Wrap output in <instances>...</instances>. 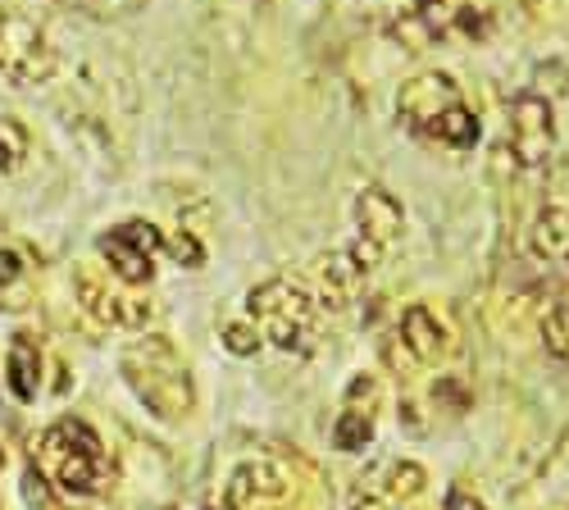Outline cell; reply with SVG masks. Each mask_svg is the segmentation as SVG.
Returning <instances> with one entry per match:
<instances>
[{
  "label": "cell",
  "instance_id": "22",
  "mask_svg": "<svg viewBox=\"0 0 569 510\" xmlns=\"http://www.w3.org/2000/svg\"><path fill=\"white\" fill-rule=\"evenodd\" d=\"M164 247L173 251V260H178V264H201V242H197V238L178 233V238H169Z\"/></svg>",
  "mask_w": 569,
  "mask_h": 510
},
{
  "label": "cell",
  "instance_id": "21",
  "mask_svg": "<svg viewBox=\"0 0 569 510\" xmlns=\"http://www.w3.org/2000/svg\"><path fill=\"white\" fill-rule=\"evenodd\" d=\"M223 347L237 351V356H251L260 347V333L251 329V323H228V329H223Z\"/></svg>",
  "mask_w": 569,
  "mask_h": 510
},
{
  "label": "cell",
  "instance_id": "5",
  "mask_svg": "<svg viewBox=\"0 0 569 510\" xmlns=\"http://www.w3.org/2000/svg\"><path fill=\"white\" fill-rule=\"evenodd\" d=\"M73 288H78V301L87 306V314L110 323V329H147L151 314H156L151 292L123 283V278H114V273L106 278L97 269H78Z\"/></svg>",
  "mask_w": 569,
  "mask_h": 510
},
{
  "label": "cell",
  "instance_id": "10",
  "mask_svg": "<svg viewBox=\"0 0 569 510\" xmlns=\"http://www.w3.org/2000/svg\"><path fill=\"white\" fill-rule=\"evenodd\" d=\"M292 492V479L282 474V466H269V460H247L237 466L223 492V506L232 510H278Z\"/></svg>",
  "mask_w": 569,
  "mask_h": 510
},
{
  "label": "cell",
  "instance_id": "8",
  "mask_svg": "<svg viewBox=\"0 0 569 510\" xmlns=\"http://www.w3.org/2000/svg\"><path fill=\"white\" fill-rule=\"evenodd\" d=\"M506 132H510V156L525 169H542L551 160L556 147V119H551V101L538 91H519L506 110Z\"/></svg>",
  "mask_w": 569,
  "mask_h": 510
},
{
  "label": "cell",
  "instance_id": "25",
  "mask_svg": "<svg viewBox=\"0 0 569 510\" xmlns=\"http://www.w3.org/2000/svg\"><path fill=\"white\" fill-rule=\"evenodd\" d=\"M64 6H78V10H91V6H97V0H64Z\"/></svg>",
  "mask_w": 569,
  "mask_h": 510
},
{
  "label": "cell",
  "instance_id": "11",
  "mask_svg": "<svg viewBox=\"0 0 569 510\" xmlns=\"http://www.w3.org/2000/svg\"><path fill=\"white\" fill-rule=\"evenodd\" d=\"M301 283L310 288L315 306H328V310H342L347 301H356L360 283H365V269L347 256V251H333V256H319L310 264V273L301 278Z\"/></svg>",
  "mask_w": 569,
  "mask_h": 510
},
{
  "label": "cell",
  "instance_id": "23",
  "mask_svg": "<svg viewBox=\"0 0 569 510\" xmlns=\"http://www.w3.org/2000/svg\"><path fill=\"white\" fill-rule=\"evenodd\" d=\"M447 510H483V506L473 501L469 492H451V497H447Z\"/></svg>",
  "mask_w": 569,
  "mask_h": 510
},
{
  "label": "cell",
  "instance_id": "2",
  "mask_svg": "<svg viewBox=\"0 0 569 510\" xmlns=\"http://www.w3.org/2000/svg\"><path fill=\"white\" fill-rule=\"evenodd\" d=\"M119 369H123L128 388L137 392V401L147 406L151 414H160V420H182V414L192 410V401H197L192 369H187L182 351L160 333L137 338L119 356Z\"/></svg>",
  "mask_w": 569,
  "mask_h": 510
},
{
  "label": "cell",
  "instance_id": "1",
  "mask_svg": "<svg viewBox=\"0 0 569 510\" xmlns=\"http://www.w3.org/2000/svg\"><path fill=\"white\" fill-rule=\"evenodd\" d=\"M28 456H32V474L64 497H101L114 483V466H110L106 442L82 420L46 424L32 438Z\"/></svg>",
  "mask_w": 569,
  "mask_h": 510
},
{
  "label": "cell",
  "instance_id": "13",
  "mask_svg": "<svg viewBox=\"0 0 569 510\" xmlns=\"http://www.w3.org/2000/svg\"><path fill=\"white\" fill-rule=\"evenodd\" d=\"M397 342L410 364H433L451 351V329L429 310V306H410L397 323Z\"/></svg>",
  "mask_w": 569,
  "mask_h": 510
},
{
  "label": "cell",
  "instance_id": "9",
  "mask_svg": "<svg viewBox=\"0 0 569 510\" xmlns=\"http://www.w3.org/2000/svg\"><path fill=\"white\" fill-rule=\"evenodd\" d=\"M460 106V87L447 78V73H419L401 87V97H397V114L410 132L419 137H429V128L451 110Z\"/></svg>",
  "mask_w": 569,
  "mask_h": 510
},
{
  "label": "cell",
  "instance_id": "15",
  "mask_svg": "<svg viewBox=\"0 0 569 510\" xmlns=\"http://www.w3.org/2000/svg\"><path fill=\"white\" fill-rule=\"evenodd\" d=\"M369 488L383 497L392 510H401V506H410L423 488H429V474H423V466H415V460H392V466H383L369 479Z\"/></svg>",
  "mask_w": 569,
  "mask_h": 510
},
{
  "label": "cell",
  "instance_id": "17",
  "mask_svg": "<svg viewBox=\"0 0 569 510\" xmlns=\"http://www.w3.org/2000/svg\"><path fill=\"white\" fill-rule=\"evenodd\" d=\"M6 383L19 401H32L37 397V383H41V360H37V347L28 338H14L10 347V364H6Z\"/></svg>",
  "mask_w": 569,
  "mask_h": 510
},
{
  "label": "cell",
  "instance_id": "20",
  "mask_svg": "<svg viewBox=\"0 0 569 510\" xmlns=\"http://www.w3.org/2000/svg\"><path fill=\"white\" fill-rule=\"evenodd\" d=\"M28 156V132L14 119H0V173H10Z\"/></svg>",
  "mask_w": 569,
  "mask_h": 510
},
{
  "label": "cell",
  "instance_id": "4",
  "mask_svg": "<svg viewBox=\"0 0 569 510\" xmlns=\"http://www.w3.org/2000/svg\"><path fill=\"white\" fill-rule=\"evenodd\" d=\"M60 69V51L41 23L28 14H0V78L14 87H37Z\"/></svg>",
  "mask_w": 569,
  "mask_h": 510
},
{
  "label": "cell",
  "instance_id": "18",
  "mask_svg": "<svg viewBox=\"0 0 569 510\" xmlns=\"http://www.w3.org/2000/svg\"><path fill=\"white\" fill-rule=\"evenodd\" d=\"M0 292H14L6 297V306H28V256L0 247Z\"/></svg>",
  "mask_w": 569,
  "mask_h": 510
},
{
  "label": "cell",
  "instance_id": "14",
  "mask_svg": "<svg viewBox=\"0 0 569 510\" xmlns=\"http://www.w3.org/2000/svg\"><path fill=\"white\" fill-rule=\"evenodd\" d=\"M373 414H378V383L373 379H356L347 392V406L333 424V442L338 451H365L373 442Z\"/></svg>",
  "mask_w": 569,
  "mask_h": 510
},
{
  "label": "cell",
  "instance_id": "3",
  "mask_svg": "<svg viewBox=\"0 0 569 510\" xmlns=\"http://www.w3.org/2000/svg\"><path fill=\"white\" fill-rule=\"evenodd\" d=\"M247 310L256 314V323L264 329V338L282 351H306L315 338V297L301 278H269L247 297Z\"/></svg>",
  "mask_w": 569,
  "mask_h": 510
},
{
  "label": "cell",
  "instance_id": "26",
  "mask_svg": "<svg viewBox=\"0 0 569 510\" xmlns=\"http://www.w3.org/2000/svg\"><path fill=\"white\" fill-rule=\"evenodd\" d=\"M219 510H232V506H219Z\"/></svg>",
  "mask_w": 569,
  "mask_h": 510
},
{
  "label": "cell",
  "instance_id": "7",
  "mask_svg": "<svg viewBox=\"0 0 569 510\" xmlns=\"http://www.w3.org/2000/svg\"><path fill=\"white\" fill-rule=\"evenodd\" d=\"M356 223H360V233H356V242L347 247V256L369 273V269H378V260H383V256L401 242L406 214H401V206H397L383 188H365V192L356 197Z\"/></svg>",
  "mask_w": 569,
  "mask_h": 510
},
{
  "label": "cell",
  "instance_id": "12",
  "mask_svg": "<svg viewBox=\"0 0 569 510\" xmlns=\"http://www.w3.org/2000/svg\"><path fill=\"white\" fill-rule=\"evenodd\" d=\"M460 28V0H410L406 14L397 19V41H406L410 51L442 41L447 32Z\"/></svg>",
  "mask_w": 569,
  "mask_h": 510
},
{
  "label": "cell",
  "instance_id": "6",
  "mask_svg": "<svg viewBox=\"0 0 569 510\" xmlns=\"http://www.w3.org/2000/svg\"><path fill=\"white\" fill-rule=\"evenodd\" d=\"M97 251H101V260L114 278L141 288V283H151L156 256L164 251V238H160V228L147 223V219H123L119 228H110V233L97 242Z\"/></svg>",
  "mask_w": 569,
  "mask_h": 510
},
{
  "label": "cell",
  "instance_id": "19",
  "mask_svg": "<svg viewBox=\"0 0 569 510\" xmlns=\"http://www.w3.org/2000/svg\"><path fill=\"white\" fill-rule=\"evenodd\" d=\"M542 342H547V351H551L556 360L569 364V297H560V301L547 310V319H542Z\"/></svg>",
  "mask_w": 569,
  "mask_h": 510
},
{
  "label": "cell",
  "instance_id": "24",
  "mask_svg": "<svg viewBox=\"0 0 569 510\" xmlns=\"http://www.w3.org/2000/svg\"><path fill=\"white\" fill-rule=\"evenodd\" d=\"M547 14L560 19V23H569V0H547Z\"/></svg>",
  "mask_w": 569,
  "mask_h": 510
},
{
  "label": "cell",
  "instance_id": "16",
  "mask_svg": "<svg viewBox=\"0 0 569 510\" xmlns=\"http://www.w3.org/2000/svg\"><path fill=\"white\" fill-rule=\"evenodd\" d=\"M533 256L569 269V210H542L533 223Z\"/></svg>",
  "mask_w": 569,
  "mask_h": 510
}]
</instances>
